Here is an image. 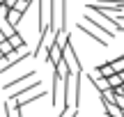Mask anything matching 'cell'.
Segmentation results:
<instances>
[{
	"label": "cell",
	"mask_w": 124,
	"mask_h": 117,
	"mask_svg": "<svg viewBox=\"0 0 124 117\" xmlns=\"http://www.w3.org/2000/svg\"><path fill=\"white\" fill-rule=\"evenodd\" d=\"M83 23H87V25L94 28L97 32H103L106 39H115V35L120 32V28H122V23L117 21L115 16L103 14V12H90V14H85Z\"/></svg>",
	"instance_id": "1"
},
{
	"label": "cell",
	"mask_w": 124,
	"mask_h": 117,
	"mask_svg": "<svg viewBox=\"0 0 124 117\" xmlns=\"http://www.w3.org/2000/svg\"><path fill=\"white\" fill-rule=\"evenodd\" d=\"M23 16H25V14L16 12V9H9V12H7V16H5V21H7V23H9V25H12V28H16L18 23L23 21Z\"/></svg>",
	"instance_id": "10"
},
{
	"label": "cell",
	"mask_w": 124,
	"mask_h": 117,
	"mask_svg": "<svg viewBox=\"0 0 124 117\" xmlns=\"http://www.w3.org/2000/svg\"><path fill=\"white\" fill-rule=\"evenodd\" d=\"M87 78H90V83L94 85V90H97V92H106V90H110L106 78H101V76H92V73H90Z\"/></svg>",
	"instance_id": "9"
},
{
	"label": "cell",
	"mask_w": 124,
	"mask_h": 117,
	"mask_svg": "<svg viewBox=\"0 0 124 117\" xmlns=\"http://www.w3.org/2000/svg\"><path fill=\"white\" fill-rule=\"evenodd\" d=\"M2 39H5V37H2V32H0V41H2Z\"/></svg>",
	"instance_id": "22"
},
{
	"label": "cell",
	"mask_w": 124,
	"mask_h": 117,
	"mask_svg": "<svg viewBox=\"0 0 124 117\" xmlns=\"http://www.w3.org/2000/svg\"><path fill=\"white\" fill-rule=\"evenodd\" d=\"M7 115H9V117H23V110L16 108V106H9V103H7Z\"/></svg>",
	"instance_id": "17"
},
{
	"label": "cell",
	"mask_w": 124,
	"mask_h": 117,
	"mask_svg": "<svg viewBox=\"0 0 124 117\" xmlns=\"http://www.w3.org/2000/svg\"><path fill=\"white\" fill-rule=\"evenodd\" d=\"M106 80H108V87H120V85H122V78L117 76V73H113V76H108Z\"/></svg>",
	"instance_id": "16"
},
{
	"label": "cell",
	"mask_w": 124,
	"mask_h": 117,
	"mask_svg": "<svg viewBox=\"0 0 124 117\" xmlns=\"http://www.w3.org/2000/svg\"><path fill=\"white\" fill-rule=\"evenodd\" d=\"M0 32H2V37L7 39V37H12L14 32H16V28H12L7 21H0Z\"/></svg>",
	"instance_id": "13"
},
{
	"label": "cell",
	"mask_w": 124,
	"mask_h": 117,
	"mask_svg": "<svg viewBox=\"0 0 124 117\" xmlns=\"http://www.w3.org/2000/svg\"><path fill=\"white\" fill-rule=\"evenodd\" d=\"M117 76H120V78H122V83H124V71H120V73H117Z\"/></svg>",
	"instance_id": "21"
},
{
	"label": "cell",
	"mask_w": 124,
	"mask_h": 117,
	"mask_svg": "<svg viewBox=\"0 0 124 117\" xmlns=\"http://www.w3.org/2000/svg\"><path fill=\"white\" fill-rule=\"evenodd\" d=\"M62 60H64L69 73H80L83 71V64H80V60H78V51L74 48L71 39H67V44L62 46Z\"/></svg>",
	"instance_id": "3"
},
{
	"label": "cell",
	"mask_w": 124,
	"mask_h": 117,
	"mask_svg": "<svg viewBox=\"0 0 124 117\" xmlns=\"http://www.w3.org/2000/svg\"><path fill=\"white\" fill-rule=\"evenodd\" d=\"M46 60H48V64H58L60 60H62V46H58V44H51L48 46V55H46Z\"/></svg>",
	"instance_id": "8"
},
{
	"label": "cell",
	"mask_w": 124,
	"mask_h": 117,
	"mask_svg": "<svg viewBox=\"0 0 124 117\" xmlns=\"http://www.w3.org/2000/svg\"><path fill=\"white\" fill-rule=\"evenodd\" d=\"M7 12H9V7H7V5H0V21H5V16H7Z\"/></svg>",
	"instance_id": "18"
},
{
	"label": "cell",
	"mask_w": 124,
	"mask_h": 117,
	"mask_svg": "<svg viewBox=\"0 0 124 117\" xmlns=\"http://www.w3.org/2000/svg\"><path fill=\"white\" fill-rule=\"evenodd\" d=\"M46 96V90L44 87H39V90H35V92H30L28 96H18V99H14V103H16V108H25V106H30V103H35V101H41Z\"/></svg>",
	"instance_id": "5"
},
{
	"label": "cell",
	"mask_w": 124,
	"mask_h": 117,
	"mask_svg": "<svg viewBox=\"0 0 124 117\" xmlns=\"http://www.w3.org/2000/svg\"><path fill=\"white\" fill-rule=\"evenodd\" d=\"M110 64H113V71H115V73H120V71H124V53L120 55V58H115V60H110Z\"/></svg>",
	"instance_id": "15"
},
{
	"label": "cell",
	"mask_w": 124,
	"mask_h": 117,
	"mask_svg": "<svg viewBox=\"0 0 124 117\" xmlns=\"http://www.w3.org/2000/svg\"><path fill=\"white\" fill-rule=\"evenodd\" d=\"M7 41H9V44H12V48H21V46L23 44H25V39H23V37H21V32H14V35L12 37H7Z\"/></svg>",
	"instance_id": "11"
},
{
	"label": "cell",
	"mask_w": 124,
	"mask_h": 117,
	"mask_svg": "<svg viewBox=\"0 0 124 117\" xmlns=\"http://www.w3.org/2000/svg\"><path fill=\"white\" fill-rule=\"evenodd\" d=\"M30 5H32V0H16V5H14L12 9H16V12H21V14H25L28 9H30Z\"/></svg>",
	"instance_id": "14"
},
{
	"label": "cell",
	"mask_w": 124,
	"mask_h": 117,
	"mask_svg": "<svg viewBox=\"0 0 124 117\" xmlns=\"http://www.w3.org/2000/svg\"><path fill=\"white\" fill-rule=\"evenodd\" d=\"M76 117H78V115H76Z\"/></svg>",
	"instance_id": "23"
},
{
	"label": "cell",
	"mask_w": 124,
	"mask_h": 117,
	"mask_svg": "<svg viewBox=\"0 0 124 117\" xmlns=\"http://www.w3.org/2000/svg\"><path fill=\"white\" fill-rule=\"evenodd\" d=\"M80 103V73L64 76V108H78Z\"/></svg>",
	"instance_id": "2"
},
{
	"label": "cell",
	"mask_w": 124,
	"mask_h": 117,
	"mask_svg": "<svg viewBox=\"0 0 124 117\" xmlns=\"http://www.w3.org/2000/svg\"><path fill=\"white\" fill-rule=\"evenodd\" d=\"M0 117H9V115H7V101L0 103Z\"/></svg>",
	"instance_id": "19"
},
{
	"label": "cell",
	"mask_w": 124,
	"mask_h": 117,
	"mask_svg": "<svg viewBox=\"0 0 124 117\" xmlns=\"http://www.w3.org/2000/svg\"><path fill=\"white\" fill-rule=\"evenodd\" d=\"M76 28H78L80 32H85V35H87L90 39H94V41H97L99 46H108V39H106V37H101V35H99L97 30H94V28H90L87 23H83V21H78V23H76Z\"/></svg>",
	"instance_id": "6"
},
{
	"label": "cell",
	"mask_w": 124,
	"mask_h": 117,
	"mask_svg": "<svg viewBox=\"0 0 124 117\" xmlns=\"http://www.w3.org/2000/svg\"><path fill=\"white\" fill-rule=\"evenodd\" d=\"M5 5H7V7H9V9H12V7H14V5H16V0H5Z\"/></svg>",
	"instance_id": "20"
},
{
	"label": "cell",
	"mask_w": 124,
	"mask_h": 117,
	"mask_svg": "<svg viewBox=\"0 0 124 117\" xmlns=\"http://www.w3.org/2000/svg\"><path fill=\"white\" fill-rule=\"evenodd\" d=\"M51 99L53 106H60V110H64V78H60L58 71H53V87H51Z\"/></svg>",
	"instance_id": "4"
},
{
	"label": "cell",
	"mask_w": 124,
	"mask_h": 117,
	"mask_svg": "<svg viewBox=\"0 0 124 117\" xmlns=\"http://www.w3.org/2000/svg\"><path fill=\"white\" fill-rule=\"evenodd\" d=\"M90 2H94V5H106V7H117V9H122L124 0H90Z\"/></svg>",
	"instance_id": "12"
},
{
	"label": "cell",
	"mask_w": 124,
	"mask_h": 117,
	"mask_svg": "<svg viewBox=\"0 0 124 117\" xmlns=\"http://www.w3.org/2000/svg\"><path fill=\"white\" fill-rule=\"evenodd\" d=\"M32 78H37V71H35V69H28V71L23 73V76H18V78H14V80H9L7 85H2V90H5V92H12L16 85H23V83L32 80Z\"/></svg>",
	"instance_id": "7"
}]
</instances>
